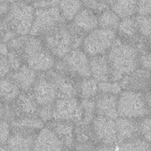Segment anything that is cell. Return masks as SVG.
<instances>
[{
	"label": "cell",
	"instance_id": "38",
	"mask_svg": "<svg viewBox=\"0 0 151 151\" xmlns=\"http://www.w3.org/2000/svg\"><path fill=\"white\" fill-rule=\"evenodd\" d=\"M37 116L45 123L47 124L53 120V103L39 106Z\"/></svg>",
	"mask_w": 151,
	"mask_h": 151
},
{
	"label": "cell",
	"instance_id": "47",
	"mask_svg": "<svg viewBox=\"0 0 151 151\" xmlns=\"http://www.w3.org/2000/svg\"><path fill=\"white\" fill-rule=\"evenodd\" d=\"M114 147L112 146H107L104 144H98L93 151H113Z\"/></svg>",
	"mask_w": 151,
	"mask_h": 151
},
{
	"label": "cell",
	"instance_id": "37",
	"mask_svg": "<svg viewBox=\"0 0 151 151\" xmlns=\"http://www.w3.org/2000/svg\"><path fill=\"white\" fill-rule=\"evenodd\" d=\"M29 35L27 36H22V35H17L14 37L12 40H10L7 45L9 47V51H14L22 53V51L24 49L25 44L27 42V39Z\"/></svg>",
	"mask_w": 151,
	"mask_h": 151
},
{
	"label": "cell",
	"instance_id": "44",
	"mask_svg": "<svg viewBox=\"0 0 151 151\" xmlns=\"http://www.w3.org/2000/svg\"><path fill=\"white\" fill-rule=\"evenodd\" d=\"M60 0H39L35 3H33V6L36 9L39 8H51V7H56L59 6Z\"/></svg>",
	"mask_w": 151,
	"mask_h": 151
},
{
	"label": "cell",
	"instance_id": "56",
	"mask_svg": "<svg viewBox=\"0 0 151 151\" xmlns=\"http://www.w3.org/2000/svg\"><path fill=\"white\" fill-rule=\"evenodd\" d=\"M150 90H151V85H150Z\"/></svg>",
	"mask_w": 151,
	"mask_h": 151
},
{
	"label": "cell",
	"instance_id": "20",
	"mask_svg": "<svg viewBox=\"0 0 151 151\" xmlns=\"http://www.w3.org/2000/svg\"><path fill=\"white\" fill-rule=\"evenodd\" d=\"M10 77L18 85L22 92H31L37 79L38 72L27 64H23L19 69L13 71L10 74Z\"/></svg>",
	"mask_w": 151,
	"mask_h": 151
},
{
	"label": "cell",
	"instance_id": "31",
	"mask_svg": "<svg viewBox=\"0 0 151 151\" xmlns=\"http://www.w3.org/2000/svg\"><path fill=\"white\" fill-rule=\"evenodd\" d=\"M120 151H151V143L141 136L119 144Z\"/></svg>",
	"mask_w": 151,
	"mask_h": 151
},
{
	"label": "cell",
	"instance_id": "28",
	"mask_svg": "<svg viewBox=\"0 0 151 151\" xmlns=\"http://www.w3.org/2000/svg\"><path fill=\"white\" fill-rule=\"evenodd\" d=\"M75 144H95L100 143L93 132L92 124H76L75 125Z\"/></svg>",
	"mask_w": 151,
	"mask_h": 151
},
{
	"label": "cell",
	"instance_id": "46",
	"mask_svg": "<svg viewBox=\"0 0 151 151\" xmlns=\"http://www.w3.org/2000/svg\"><path fill=\"white\" fill-rule=\"evenodd\" d=\"M10 5L8 3H5V2H0V16L1 17H5L6 15V14L9 11L10 8Z\"/></svg>",
	"mask_w": 151,
	"mask_h": 151
},
{
	"label": "cell",
	"instance_id": "9",
	"mask_svg": "<svg viewBox=\"0 0 151 151\" xmlns=\"http://www.w3.org/2000/svg\"><path fill=\"white\" fill-rule=\"evenodd\" d=\"M62 60L70 75L77 76L80 78L91 77L90 56L82 48L73 49Z\"/></svg>",
	"mask_w": 151,
	"mask_h": 151
},
{
	"label": "cell",
	"instance_id": "15",
	"mask_svg": "<svg viewBox=\"0 0 151 151\" xmlns=\"http://www.w3.org/2000/svg\"><path fill=\"white\" fill-rule=\"evenodd\" d=\"M38 132L12 130L7 146L11 151H33Z\"/></svg>",
	"mask_w": 151,
	"mask_h": 151
},
{
	"label": "cell",
	"instance_id": "51",
	"mask_svg": "<svg viewBox=\"0 0 151 151\" xmlns=\"http://www.w3.org/2000/svg\"><path fill=\"white\" fill-rule=\"evenodd\" d=\"M0 151H11L7 144H1L0 143Z\"/></svg>",
	"mask_w": 151,
	"mask_h": 151
},
{
	"label": "cell",
	"instance_id": "3",
	"mask_svg": "<svg viewBox=\"0 0 151 151\" xmlns=\"http://www.w3.org/2000/svg\"><path fill=\"white\" fill-rule=\"evenodd\" d=\"M25 64L37 72H47L54 68L57 59L46 48L42 37L29 35L22 51Z\"/></svg>",
	"mask_w": 151,
	"mask_h": 151
},
{
	"label": "cell",
	"instance_id": "1",
	"mask_svg": "<svg viewBox=\"0 0 151 151\" xmlns=\"http://www.w3.org/2000/svg\"><path fill=\"white\" fill-rule=\"evenodd\" d=\"M139 51L135 45L116 37L107 56L111 67V81L119 82L139 67Z\"/></svg>",
	"mask_w": 151,
	"mask_h": 151
},
{
	"label": "cell",
	"instance_id": "25",
	"mask_svg": "<svg viewBox=\"0 0 151 151\" xmlns=\"http://www.w3.org/2000/svg\"><path fill=\"white\" fill-rule=\"evenodd\" d=\"M138 3L139 0H115L110 7L122 19L135 16L138 11Z\"/></svg>",
	"mask_w": 151,
	"mask_h": 151
},
{
	"label": "cell",
	"instance_id": "55",
	"mask_svg": "<svg viewBox=\"0 0 151 151\" xmlns=\"http://www.w3.org/2000/svg\"><path fill=\"white\" fill-rule=\"evenodd\" d=\"M149 52H151V42H150V45H149Z\"/></svg>",
	"mask_w": 151,
	"mask_h": 151
},
{
	"label": "cell",
	"instance_id": "39",
	"mask_svg": "<svg viewBox=\"0 0 151 151\" xmlns=\"http://www.w3.org/2000/svg\"><path fill=\"white\" fill-rule=\"evenodd\" d=\"M12 133V127L9 121L0 118V143L7 144Z\"/></svg>",
	"mask_w": 151,
	"mask_h": 151
},
{
	"label": "cell",
	"instance_id": "30",
	"mask_svg": "<svg viewBox=\"0 0 151 151\" xmlns=\"http://www.w3.org/2000/svg\"><path fill=\"white\" fill-rule=\"evenodd\" d=\"M99 27L102 29L116 30L121 22V17L115 13L111 7L104 10L99 15Z\"/></svg>",
	"mask_w": 151,
	"mask_h": 151
},
{
	"label": "cell",
	"instance_id": "26",
	"mask_svg": "<svg viewBox=\"0 0 151 151\" xmlns=\"http://www.w3.org/2000/svg\"><path fill=\"white\" fill-rule=\"evenodd\" d=\"M59 9L67 22H71L84 7L82 0H60Z\"/></svg>",
	"mask_w": 151,
	"mask_h": 151
},
{
	"label": "cell",
	"instance_id": "45",
	"mask_svg": "<svg viewBox=\"0 0 151 151\" xmlns=\"http://www.w3.org/2000/svg\"><path fill=\"white\" fill-rule=\"evenodd\" d=\"M9 53V47L7 43L0 41V58L7 57Z\"/></svg>",
	"mask_w": 151,
	"mask_h": 151
},
{
	"label": "cell",
	"instance_id": "40",
	"mask_svg": "<svg viewBox=\"0 0 151 151\" xmlns=\"http://www.w3.org/2000/svg\"><path fill=\"white\" fill-rule=\"evenodd\" d=\"M7 60L10 63V66H11L13 71L19 69L23 64H25L22 53L18 52L9 51V53L7 55Z\"/></svg>",
	"mask_w": 151,
	"mask_h": 151
},
{
	"label": "cell",
	"instance_id": "54",
	"mask_svg": "<svg viewBox=\"0 0 151 151\" xmlns=\"http://www.w3.org/2000/svg\"><path fill=\"white\" fill-rule=\"evenodd\" d=\"M24 1H26L28 3H30V4H33V3H35L37 1H39V0H24Z\"/></svg>",
	"mask_w": 151,
	"mask_h": 151
},
{
	"label": "cell",
	"instance_id": "13",
	"mask_svg": "<svg viewBox=\"0 0 151 151\" xmlns=\"http://www.w3.org/2000/svg\"><path fill=\"white\" fill-rule=\"evenodd\" d=\"M33 151H70L63 141L46 125L36 138Z\"/></svg>",
	"mask_w": 151,
	"mask_h": 151
},
{
	"label": "cell",
	"instance_id": "42",
	"mask_svg": "<svg viewBox=\"0 0 151 151\" xmlns=\"http://www.w3.org/2000/svg\"><path fill=\"white\" fill-rule=\"evenodd\" d=\"M137 14L151 16V0H139Z\"/></svg>",
	"mask_w": 151,
	"mask_h": 151
},
{
	"label": "cell",
	"instance_id": "12",
	"mask_svg": "<svg viewBox=\"0 0 151 151\" xmlns=\"http://www.w3.org/2000/svg\"><path fill=\"white\" fill-rule=\"evenodd\" d=\"M123 90L145 93L150 90L151 72L139 67L119 81Z\"/></svg>",
	"mask_w": 151,
	"mask_h": 151
},
{
	"label": "cell",
	"instance_id": "17",
	"mask_svg": "<svg viewBox=\"0 0 151 151\" xmlns=\"http://www.w3.org/2000/svg\"><path fill=\"white\" fill-rule=\"evenodd\" d=\"M96 113L112 119H116L118 115V95L99 93L95 97Z\"/></svg>",
	"mask_w": 151,
	"mask_h": 151
},
{
	"label": "cell",
	"instance_id": "32",
	"mask_svg": "<svg viewBox=\"0 0 151 151\" xmlns=\"http://www.w3.org/2000/svg\"><path fill=\"white\" fill-rule=\"evenodd\" d=\"M80 105L83 110V120L79 124H92L93 119L97 116L95 98L94 99H81Z\"/></svg>",
	"mask_w": 151,
	"mask_h": 151
},
{
	"label": "cell",
	"instance_id": "48",
	"mask_svg": "<svg viewBox=\"0 0 151 151\" xmlns=\"http://www.w3.org/2000/svg\"><path fill=\"white\" fill-rule=\"evenodd\" d=\"M6 24H5V22H4V18L0 16V41H2L4 36H5V33H6Z\"/></svg>",
	"mask_w": 151,
	"mask_h": 151
},
{
	"label": "cell",
	"instance_id": "16",
	"mask_svg": "<svg viewBox=\"0 0 151 151\" xmlns=\"http://www.w3.org/2000/svg\"><path fill=\"white\" fill-rule=\"evenodd\" d=\"M47 127H49L67 146L69 150L74 149V146L76 143L75 138V125L76 124L72 122L66 121H58L52 120L49 123L45 124Z\"/></svg>",
	"mask_w": 151,
	"mask_h": 151
},
{
	"label": "cell",
	"instance_id": "19",
	"mask_svg": "<svg viewBox=\"0 0 151 151\" xmlns=\"http://www.w3.org/2000/svg\"><path fill=\"white\" fill-rule=\"evenodd\" d=\"M13 105L17 117L37 116L39 108L32 91L22 92L18 98L13 102Z\"/></svg>",
	"mask_w": 151,
	"mask_h": 151
},
{
	"label": "cell",
	"instance_id": "2",
	"mask_svg": "<svg viewBox=\"0 0 151 151\" xmlns=\"http://www.w3.org/2000/svg\"><path fill=\"white\" fill-rule=\"evenodd\" d=\"M86 34L76 28L72 22L65 24L42 37L46 48L56 59L64 58L70 51L82 48Z\"/></svg>",
	"mask_w": 151,
	"mask_h": 151
},
{
	"label": "cell",
	"instance_id": "52",
	"mask_svg": "<svg viewBox=\"0 0 151 151\" xmlns=\"http://www.w3.org/2000/svg\"><path fill=\"white\" fill-rule=\"evenodd\" d=\"M17 0H0V2H5V3H8V4H12L14 3Z\"/></svg>",
	"mask_w": 151,
	"mask_h": 151
},
{
	"label": "cell",
	"instance_id": "21",
	"mask_svg": "<svg viewBox=\"0 0 151 151\" xmlns=\"http://www.w3.org/2000/svg\"><path fill=\"white\" fill-rule=\"evenodd\" d=\"M91 77L98 82L111 80V67L107 54L90 57Z\"/></svg>",
	"mask_w": 151,
	"mask_h": 151
},
{
	"label": "cell",
	"instance_id": "10",
	"mask_svg": "<svg viewBox=\"0 0 151 151\" xmlns=\"http://www.w3.org/2000/svg\"><path fill=\"white\" fill-rule=\"evenodd\" d=\"M32 93L39 106L52 104L58 98L56 86L46 72L38 73Z\"/></svg>",
	"mask_w": 151,
	"mask_h": 151
},
{
	"label": "cell",
	"instance_id": "36",
	"mask_svg": "<svg viewBox=\"0 0 151 151\" xmlns=\"http://www.w3.org/2000/svg\"><path fill=\"white\" fill-rule=\"evenodd\" d=\"M82 1L84 7L93 11L97 14H100L101 12L110 7L109 5L101 1V0H82Z\"/></svg>",
	"mask_w": 151,
	"mask_h": 151
},
{
	"label": "cell",
	"instance_id": "11",
	"mask_svg": "<svg viewBox=\"0 0 151 151\" xmlns=\"http://www.w3.org/2000/svg\"><path fill=\"white\" fill-rule=\"evenodd\" d=\"M92 127L97 140L101 144L114 147L117 143L116 120L97 115L92 123Z\"/></svg>",
	"mask_w": 151,
	"mask_h": 151
},
{
	"label": "cell",
	"instance_id": "33",
	"mask_svg": "<svg viewBox=\"0 0 151 151\" xmlns=\"http://www.w3.org/2000/svg\"><path fill=\"white\" fill-rule=\"evenodd\" d=\"M139 36L147 38H151V16L148 15H135Z\"/></svg>",
	"mask_w": 151,
	"mask_h": 151
},
{
	"label": "cell",
	"instance_id": "22",
	"mask_svg": "<svg viewBox=\"0 0 151 151\" xmlns=\"http://www.w3.org/2000/svg\"><path fill=\"white\" fill-rule=\"evenodd\" d=\"M98 15L99 14H97L93 11L86 7H83L71 22L78 29L85 34H87L93 29L99 28Z\"/></svg>",
	"mask_w": 151,
	"mask_h": 151
},
{
	"label": "cell",
	"instance_id": "6",
	"mask_svg": "<svg viewBox=\"0 0 151 151\" xmlns=\"http://www.w3.org/2000/svg\"><path fill=\"white\" fill-rule=\"evenodd\" d=\"M66 23L58 6L36 9L30 35L43 37Z\"/></svg>",
	"mask_w": 151,
	"mask_h": 151
},
{
	"label": "cell",
	"instance_id": "43",
	"mask_svg": "<svg viewBox=\"0 0 151 151\" xmlns=\"http://www.w3.org/2000/svg\"><path fill=\"white\" fill-rule=\"evenodd\" d=\"M139 67L151 72V52L145 51L139 54Z\"/></svg>",
	"mask_w": 151,
	"mask_h": 151
},
{
	"label": "cell",
	"instance_id": "7",
	"mask_svg": "<svg viewBox=\"0 0 151 151\" xmlns=\"http://www.w3.org/2000/svg\"><path fill=\"white\" fill-rule=\"evenodd\" d=\"M118 115L137 120L149 116L144 93L124 90L118 95Z\"/></svg>",
	"mask_w": 151,
	"mask_h": 151
},
{
	"label": "cell",
	"instance_id": "53",
	"mask_svg": "<svg viewBox=\"0 0 151 151\" xmlns=\"http://www.w3.org/2000/svg\"><path fill=\"white\" fill-rule=\"evenodd\" d=\"M101 1H103V2H105V3H107L108 5H109V6H111V5L113 4V2L115 1V0H101Z\"/></svg>",
	"mask_w": 151,
	"mask_h": 151
},
{
	"label": "cell",
	"instance_id": "14",
	"mask_svg": "<svg viewBox=\"0 0 151 151\" xmlns=\"http://www.w3.org/2000/svg\"><path fill=\"white\" fill-rule=\"evenodd\" d=\"M56 86L58 98H75L78 96V85L68 75L60 74L53 68L46 72Z\"/></svg>",
	"mask_w": 151,
	"mask_h": 151
},
{
	"label": "cell",
	"instance_id": "23",
	"mask_svg": "<svg viewBox=\"0 0 151 151\" xmlns=\"http://www.w3.org/2000/svg\"><path fill=\"white\" fill-rule=\"evenodd\" d=\"M21 93L22 90L10 77V75L5 78L0 79V99L4 103L14 102Z\"/></svg>",
	"mask_w": 151,
	"mask_h": 151
},
{
	"label": "cell",
	"instance_id": "41",
	"mask_svg": "<svg viewBox=\"0 0 151 151\" xmlns=\"http://www.w3.org/2000/svg\"><path fill=\"white\" fill-rule=\"evenodd\" d=\"M13 72L7 57L0 58V79L5 78Z\"/></svg>",
	"mask_w": 151,
	"mask_h": 151
},
{
	"label": "cell",
	"instance_id": "5",
	"mask_svg": "<svg viewBox=\"0 0 151 151\" xmlns=\"http://www.w3.org/2000/svg\"><path fill=\"white\" fill-rule=\"evenodd\" d=\"M117 37L116 30L97 28L86 34L82 49L90 56L107 54Z\"/></svg>",
	"mask_w": 151,
	"mask_h": 151
},
{
	"label": "cell",
	"instance_id": "50",
	"mask_svg": "<svg viewBox=\"0 0 151 151\" xmlns=\"http://www.w3.org/2000/svg\"><path fill=\"white\" fill-rule=\"evenodd\" d=\"M4 109H5V103L1 101V99H0V118H3Z\"/></svg>",
	"mask_w": 151,
	"mask_h": 151
},
{
	"label": "cell",
	"instance_id": "24",
	"mask_svg": "<svg viewBox=\"0 0 151 151\" xmlns=\"http://www.w3.org/2000/svg\"><path fill=\"white\" fill-rule=\"evenodd\" d=\"M12 130H24V131H33L39 132L45 126V124L37 116H20L10 122Z\"/></svg>",
	"mask_w": 151,
	"mask_h": 151
},
{
	"label": "cell",
	"instance_id": "4",
	"mask_svg": "<svg viewBox=\"0 0 151 151\" xmlns=\"http://www.w3.org/2000/svg\"><path fill=\"white\" fill-rule=\"evenodd\" d=\"M36 8L24 0H17L10 5L6 15L4 17L6 28L16 35H30L35 18Z\"/></svg>",
	"mask_w": 151,
	"mask_h": 151
},
{
	"label": "cell",
	"instance_id": "18",
	"mask_svg": "<svg viewBox=\"0 0 151 151\" xmlns=\"http://www.w3.org/2000/svg\"><path fill=\"white\" fill-rule=\"evenodd\" d=\"M116 124L118 144L141 136L139 121L137 119L118 116L116 119Z\"/></svg>",
	"mask_w": 151,
	"mask_h": 151
},
{
	"label": "cell",
	"instance_id": "27",
	"mask_svg": "<svg viewBox=\"0 0 151 151\" xmlns=\"http://www.w3.org/2000/svg\"><path fill=\"white\" fill-rule=\"evenodd\" d=\"M117 36L122 37L124 39L133 40L139 35L135 16L122 18L119 26L116 29Z\"/></svg>",
	"mask_w": 151,
	"mask_h": 151
},
{
	"label": "cell",
	"instance_id": "8",
	"mask_svg": "<svg viewBox=\"0 0 151 151\" xmlns=\"http://www.w3.org/2000/svg\"><path fill=\"white\" fill-rule=\"evenodd\" d=\"M53 120L79 124L83 120L80 101L75 98H57L53 103Z\"/></svg>",
	"mask_w": 151,
	"mask_h": 151
},
{
	"label": "cell",
	"instance_id": "34",
	"mask_svg": "<svg viewBox=\"0 0 151 151\" xmlns=\"http://www.w3.org/2000/svg\"><path fill=\"white\" fill-rule=\"evenodd\" d=\"M123 91L120 82L111 80L99 82V93L119 95Z\"/></svg>",
	"mask_w": 151,
	"mask_h": 151
},
{
	"label": "cell",
	"instance_id": "29",
	"mask_svg": "<svg viewBox=\"0 0 151 151\" xmlns=\"http://www.w3.org/2000/svg\"><path fill=\"white\" fill-rule=\"evenodd\" d=\"M78 85L81 99H94L99 94V82L92 77L81 78Z\"/></svg>",
	"mask_w": 151,
	"mask_h": 151
},
{
	"label": "cell",
	"instance_id": "35",
	"mask_svg": "<svg viewBox=\"0 0 151 151\" xmlns=\"http://www.w3.org/2000/svg\"><path fill=\"white\" fill-rule=\"evenodd\" d=\"M139 125L141 137L151 143V115L139 119Z\"/></svg>",
	"mask_w": 151,
	"mask_h": 151
},
{
	"label": "cell",
	"instance_id": "49",
	"mask_svg": "<svg viewBox=\"0 0 151 151\" xmlns=\"http://www.w3.org/2000/svg\"><path fill=\"white\" fill-rule=\"evenodd\" d=\"M144 96H145V101H146V104H147V107L148 109L149 114L151 115V90L145 93Z\"/></svg>",
	"mask_w": 151,
	"mask_h": 151
}]
</instances>
